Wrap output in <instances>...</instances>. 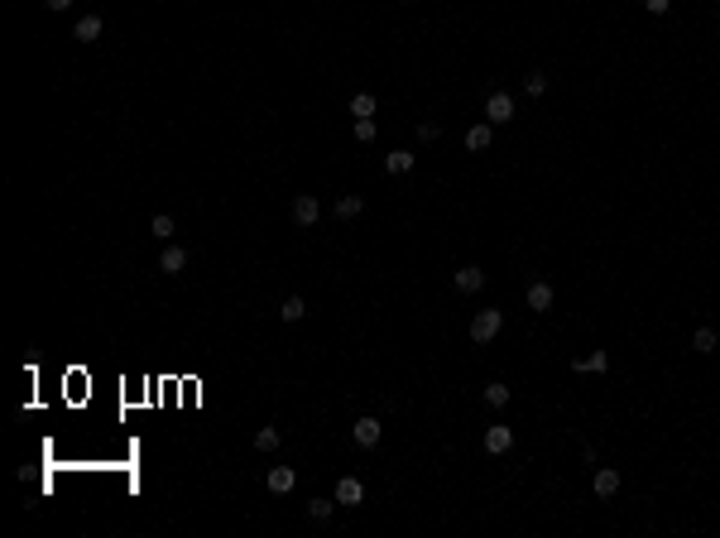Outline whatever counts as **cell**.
Listing matches in <instances>:
<instances>
[{
	"label": "cell",
	"instance_id": "10",
	"mask_svg": "<svg viewBox=\"0 0 720 538\" xmlns=\"http://www.w3.org/2000/svg\"><path fill=\"white\" fill-rule=\"evenodd\" d=\"M552 298H557V294H552V284H543V279L529 284V308H533V313H552Z\"/></svg>",
	"mask_w": 720,
	"mask_h": 538
},
{
	"label": "cell",
	"instance_id": "5",
	"mask_svg": "<svg viewBox=\"0 0 720 538\" xmlns=\"http://www.w3.org/2000/svg\"><path fill=\"white\" fill-rule=\"evenodd\" d=\"M336 505H346V510L365 505V485L355 481V476H341V481H336Z\"/></svg>",
	"mask_w": 720,
	"mask_h": 538
},
{
	"label": "cell",
	"instance_id": "17",
	"mask_svg": "<svg viewBox=\"0 0 720 538\" xmlns=\"http://www.w3.org/2000/svg\"><path fill=\"white\" fill-rule=\"evenodd\" d=\"M384 168H389V173H408V168H413V149H389V154H384Z\"/></svg>",
	"mask_w": 720,
	"mask_h": 538
},
{
	"label": "cell",
	"instance_id": "4",
	"mask_svg": "<svg viewBox=\"0 0 720 538\" xmlns=\"http://www.w3.org/2000/svg\"><path fill=\"white\" fill-rule=\"evenodd\" d=\"M452 284L461 289V294H480V289H485V269H480V265H461L452 274Z\"/></svg>",
	"mask_w": 720,
	"mask_h": 538
},
{
	"label": "cell",
	"instance_id": "6",
	"mask_svg": "<svg viewBox=\"0 0 720 538\" xmlns=\"http://www.w3.org/2000/svg\"><path fill=\"white\" fill-rule=\"evenodd\" d=\"M509 447H514V432H509L505 423H490V432H485V452H490V457H505Z\"/></svg>",
	"mask_w": 720,
	"mask_h": 538
},
{
	"label": "cell",
	"instance_id": "24",
	"mask_svg": "<svg viewBox=\"0 0 720 538\" xmlns=\"http://www.w3.org/2000/svg\"><path fill=\"white\" fill-rule=\"evenodd\" d=\"M355 139H360V144H370V139H374V115L355 120Z\"/></svg>",
	"mask_w": 720,
	"mask_h": 538
},
{
	"label": "cell",
	"instance_id": "27",
	"mask_svg": "<svg viewBox=\"0 0 720 538\" xmlns=\"http://www.w3.org/2000/svg\"><path fill=\"white\" fill-rule=\"evenodd\" d=\"M418 134H423V139H437V134H442V125H437V120H423V130H418Z\"/></svg>",
	"mask_w": 720,
	"mask_h": 538
},
{
	"label": "cell",
	"instance_id": "15",
	"mask_svg": "<svg viewBox=\"0 0 720 538\" xmlns=\"http://www.w3.org/2000/svg\"><path fill=\"white\" fill-rule=\"evenodd\" d=\"M159 269H163V274H183V269H187V250H183V245H168V250L159 255Z\"/></svg>",
	"mask_w": 720,
	"mask_h": 538
},
{
	"label": "cell",
	"instance_id": "1",
	"mask_svg": "<svg viewBox=\"0 0 720 538\" xmlns=\"http://www.w3.org/2000/svg\"><path fill=\"white\" fill-rule=\"evenodd\" d=\"M500 327H505V313H500V308H480L476 318H471V342H476V346L495 342V337H500Z\"/></svg>",
	"mask_w": 720,
	"mask_h": 538
},
{
	"label": "cell",
	"instance_id": "7",
	"mask_svg": "<svg viewBox=\"0 0 720 538\" xmlns=\"http://www.w3.org/2000/svg\"><path fill=\"white\" fill-rule=\"evenodd\" d=\"M350 432H355V447H374V442L384 437V423H379V418H355Z\"/></svg>",
	"mask_w": 720,
	"mask_h": 538
},
{
	"label": "cell",
	"instance_id": "22",
	"mask_svg": "<svg viewBox=\"0 0 720 538\" xmlns=\"http://www.w3.org/2000/svg\"><path fill=\"white\" fill-rule=\"evenodd\" d=\"M485 404H490V408H505V404H509V384L490 380V384H485Z\"/></svg>",
	"mask_w": 720,
	"mask_h": 538
},
{
	"label": "cell",
	"instance_id": "18",
	"mask_svg": "<svg viewBox=\"0 0 720 538\" xmlns=\"http://www.w3.org/2000/svg\"><path fill=\"white\" fill-rule=\"evenodd\" d=\"M360 212H365V202H360L355 192H346V197H336V216H341V221H355Z\"/></svg>",
	"mask_w": 720,
	"mask_h": 538
},
{
	"label": "cell",
	"instance_id": "13",
	"mask_svg": "<svg viewBox=\"0 0 720 538\" xmlns=\"http://www.w3.org/2000/svg\"><path fill=\"white\" fill-rule=\"evenodd\" d=\"M293 485H298V471H293V466H274V471H269V490H274V495H289Z\"/></svg>",
	"mask_w": 720,
	"mask_h": 538
},
{
	"label": "cell",
	"instance_id": "19",
	"mask_svg": "<svg viewBox=\"0 0 720 538\" xmlns=\"http://www.w3.org/2000/svg\"><path fill=\"white\" fill-rule=\"evenodd\" d=\"M255 447H260V452H279V447H284V432H279V428H260V432H255Z\"/></svg>",
	"mask_w": 720,
	"mask_h": 538
},
{
	"label": "cell",
	"instance_id": "3",
	"mask_svg": "<svg viewBox=\"0 0 720 538\" xmlns=\"http://www.w3.org/2000/svg\"><path fill=\"white\" fill-rule=\"evenodd\" d=\"M317 216H322V202L312 197V192H298L293 197V221L298 226H317Z\"/></svg>",
	"mask_w": 720,
	"mask_h": 538
},
{
	"label": "cell",
	"instance_id": "11",
	"mask_svg": "<svg viewBox=\"0 0 720 538\" xmlns=\"http://www.w3.org/2000/svg\"><path fill=\"white\" fill-rule=\"evenodd\" d=\"M590 490H595L600 500H610L614 490H619V471H610V466H600V471L590 476Z\"/></svg>",
	"mask_w": 720,
	"mask_h": 538
},
{
	"label": "cell",
	"instance_id": "2",
	"mask_svg": "<svg viewBox=\"0 0 720 538\" xmlns=\"http://www.w3.org/2000/svg\"><path fill=\"white\" fill-rule=\"evenodd\" d=\"M485 120H490V125L514 120V96H509V92H490V96H485Z\"/></svg>",
	"mask_w": 720,
	"mask_h": 538
},
{
	"label": "cell",
	"instance_id": "16",
	"mask_svg": "<svg viewBox=\"0 0 720 538\" xmlns=\"http://www.w3.org/2000/svg\"><path fill=\"white\" fill-rule=\"evenodd\" d=\"M279 318H284V323H303V318H308V303H303V298H284V303H279Z\"/></svg>",
	"mask_w": 720,
	"mask_h": 538
},
{
	"label": "cell",
	"instance_id": "26",
	"mask_svg": "<svg viewBox=\"0 0 720 538\" xmlns=\"http://www.w3.org/2000/svg\"><path fill=\"white\" fill-rule=\"evenodd\" d=\"M667 5H672V0H643V10H648V15H667Z\"/></svg>",
	"mask_w": 720,
	"mask_h": 538
},
{
	"label": "cell",
	"instance_id": "20",
	"mask_svg": "<svg viewBox=\"0 0 720 538\" xmlns=\"http://www.w3.org/2000/svg\"><path fill=\"white\" fill-rule=\"evenodd\" d=\"M149 231H154L159 241H173V236H178V226H173V216H168V212L154 216V221H149Z\"/></svg>",
	"mask_w": 720,
	"mask_h": 538
},
{
	"label": "cell",
	"instance_id": "14",
	"mask_svg": "<svg viewBox=\"0 0 720 538\" xmlns=\"http://www.w3.org/2000/svg\"><path fill=\"white\" fill-rule=\"evenodd\" d=\"M716 346H720V332H716V327H696V332H692V351H696V356H711Z\"/></svg>",
	"mask_w": 720,
	"mask_h": 538
},
{
	"label": "cell",
	"instance_id": "12",
	"mask_svg": "<svg viewBox=\"0 0 720 538\" xmlns=\"http://www.w3.org/2000/svg\"><path fill=\"white\" fill-rule=\"evenodd\" d=\"M605 365H610L605 346H600V351H590V356H581V361H571V370H576V375H600Z\"/></svg>",
	"mask_w": 720,
	"mask_h": 538
},
{
	"label": "cell",
	"instance_id": "23",
	"mask_svg": "<svg viewBox=\"0 0 720 538\" xmlns=\"http://www.w3.org/2000/svg\"><path fill=\"white\" fill-rule=\"evenodd\" d=\"M524 87H529V96H543V92H548V73H529Z\"/></svg>",
	"mask_w": 720,
	"mask_h": 538
},
{
	"label": "cell",
	"instance_id": "28",
	"mask_svg": "<svg viewBox=\"0 0 720 538\" xmlns=\"http://www.w3.org/2000/svg\"><path fill=\"white\" fill-rule=\"evenodd\" d=\"M44 5H49V10H53V15H63V10H68V5H72V0H44Z\"/></svg>",
	"mask_w": 720,
	"mask_h": 538
},
{
	"label": "cell",
	"instance_id": "8",
	"mask_svg": "<svg viewBox=\"0 0 720 538\" xmlns=\"http://www.w3.org/2000/svg\"><path fill=\"white\" fill-rule=\"evenodd\" d=\"M101 29H106V20H101V15H82L77 29H72V39H77V44H96V39H101Z\"/></svg>",
	"mask_w": 720,
	"mask_h": 538
},
{
	"label": "cell",
	"instance_id": "9",
	"mask_svg": "<svg viewBox=\"0 0 720 538\" xmlns=\"http://www.w3.org/2000/svg\"><path fill=\"white\" fill-rule=\"evenodd\" d=\"M490 139H495V125H490V120H480V125H471V130H466V149H471V154H485V149H490Z\"/></svg>",
	"mask_w": 720,
	"mask_h": 538
},
{
	"label": "cell",
	"instance_id": "21",
	"mask_svg": "<svg viewBox=\"0 0 720 538\" xmlns=\"http://www.w3.org/2000/svg\"><path fill=\"white\" fill-rule=\"evenodd\" d=\"M350 115H355V120L374 115V96H370V92H355V96H350Z\"/></svg>",
	"mask_w": 720,
	"mask_h": 538
},
{
	"label": "cell",
	"instance_id": "25",
	"mask_svg": "<svg viewBox=\"0 0 720 538\" xmlns=\"http://www.w3.org/2000/svg\"><path fill=\"white\" fill-rule=\"evenodd\" d=\"M331 510H336L331 500H308V514H312V519H331Z\"/></svg>",
	"mask_w": 720,
	"mask_h": 538
}]
</instances>
